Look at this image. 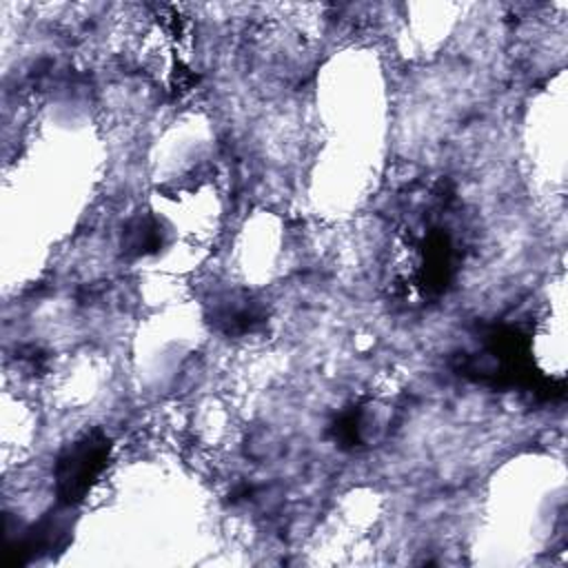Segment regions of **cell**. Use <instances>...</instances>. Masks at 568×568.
<instances>
[{
	"instance_id": "6da1fadb",
	"label": "cell",
	"mask_w": 568,
	"mask_h": 568,
	"mask_svg": "<svg viewBox=\"0 0 568 568\" xmlns=\"http://www.w3.org/2000/svg\"><path fill=\"white\" fill-rule=\"evenodd\" d=\"M104 442H80L69 455L60 462V486L71 501V495L87 488V481L100 470L104 459Z\"/></svg>"
}]
</instances>
